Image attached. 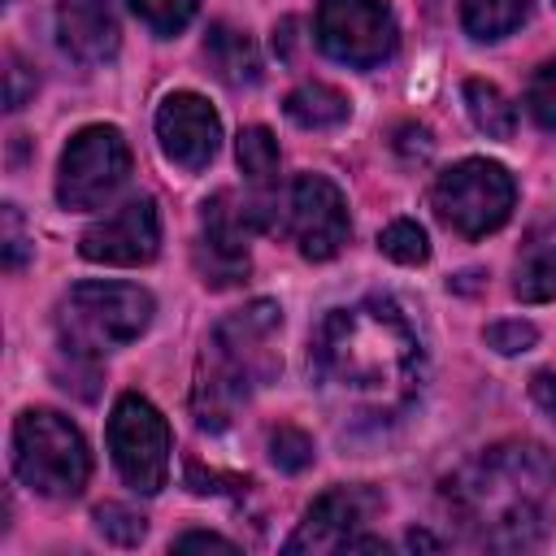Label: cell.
<instances>
[{
    "label": "cell",
    "instance_id": "1",
    "mask_svg": "<svg viewBox=\"0 0 556 556\" xmlns=\"http://www.w3.org/2000/svg\"><path fill=\"white\" fill-rule=\"evenodd\" d=\"M308 369L348 421H391L421 387V343L391 300H361L317 321Z\"/></svg>",
    "mask_w": 556,
    "mask_h": 556
},
{
    "label": "cell",
    "instance_id": "2",
    "mask_svg": "<svg viewBox=\"0 0 556 556\" xmlns=\"http://www.w3.org/2000/svg\"><path fill=\"white\" fill-rule=\"evenodd\" d=\"M556 486V469L547 465L543 447H491L473 460L447 495L465 508L469 521H482L486 547H530L543 534V495Z\"/></svg>",
    "mask_w": 556,
    "mask_h": 556
},
{
    "label": "cell",
    "instance_id": "3",
    "mask_svg": "<svg viewBox=\"0 0 556 556\" xmlns=\"http://www.w3.org/2000/svg\"><path fill=\"white\" fill-rule=\"evenodd\" d=\"M278 326H282V313L274 300H252L226 321H217L191 387V408L204 430H222L230 413L278 374V352L269 348Z\"/></svg>",
    "mask_w": 556,
    "mask_h": 556
},
{
    "label": "cell",
    "instance_id": "4",
    "mask_svg": "<svg viewBox=\"0 0 556 556\" xmlns=\"http://www.w3.org/2000/svg\"><path fill=\"white\" fill-rule=\"evenodd\" d=\"M156 300L139 282H78L65 291L56 334L70 356H104L152 326Z\"/></svg>",
    "mask_w": 556,
    "mask_h": 556
},
{
    "label": "cell",
    "instance_id": "5",
    "mask_svg": "<svg viewBox=\"0 0 556 556\" xmlns=\"http://www.w3.org/2000/svg\"><path fill=\"white\" fill-rule=\"evenodd\" d=\"M13 473L48 500L83 495L91 478V452L83 430L56 408H22L13 421Z\"/></svg>",
    "mask_w": 556,
    "mask_h": 556
},
{
    "label": "cell",
    "instance_id": "6",
    "mask_svg": "<svg viewBox=\"0 0 556 556\" xmlns=\"http://www.w3.org/2000/svg\"><path fill=\"white\" fill-rule=\"evenodd\" d=\"M430 204H434V217H439L452 235H460V239H482V235L500 230V226L513 217L517 182H513V174H508L500 161L465 156V161L447 165V169L434 178Z\"/></svg>",
    "mask_w": 556,
    "mask_h": 556
},
{
    "label": "cell",
    "instance_id": "7",
    "mask_svg": "<svg viewBox=\"0 0 556 556\" xmlns=\"http://www.w3.org/2000/svg\"><path fill=\"white\" fill-rule=\"evenodd\" d=\"M130 178V143L117 126H83L65 152H61V169H56V200L70 213H87L109 204L122 182Z\"/></svg>",
    "mask_w": 556,
    "mask_h": 556
},
{
    "label": "cell",
    "instance_id": "8",
    "mask_svg": "<svg viewBox=\"0 0 556 556\" xmlns=\"http://www.w3.org/2000/svg\"><path fill=\"white\" fill-rule=\"evenodd\" d=\"M109 452L117 473L126 478V486H135L139 495H156L169 478V421L161 417V408L139 395L126 391L117 395L113 413H109Z\"/></svg>",
    "mask_w": 556,
    "mask_h": 556
},
{
    "label": "cell",
    "instance_id": "9",
    "mask_svg": "<svg viewBox=\"0 0 556 556\" xmlns=\"http://www.w3.org/2000/svg\"><path fill=\"white\" fill-rule=\"evenodd\" d=\"M269 226L274 222L265 217V208L239 200L235 191H217L213 200H204L200 235H195V269L204 287H235L239 278H248L252 269L248 239Z\"/></svg>",
    "mask_w": 556,
    "mask_h": 556
},
{
    "label": "cell",
    "instance_id": "10",
    "mask_svg": "<svg viewBox=\"0 0 556 556\" xmlns=\"http://www.w3.org/2000/svg\"><path fill=\"white\" fill-rule=\"evenodd\" d=\"M317 43L339 65L374 70L395 52L400 26H395V13L387 0H321L317 4Z\"/></svg>",
    "mask_w": 556,
    "mask_h": 556
},
{
    "label": "cell",
    "instance_id": "11",
    "mask_svg": "<svg viewBox=\"0 0 556 556\" xmlns=\"http://www.w3.org/2000/svg\"><path fill=\"white\" fill-rule=\"evenodd\" d=\"M83 261L91 265H148L161 252V213L152 195H135L122 208L104 213L100 222H91L78 239Z\"/></svg>",
    "mask_w": 556,
    "mask_h": 556
},
{
    "label": "cell",
    "instance_id": "12",
    "mask_svg": "<svg viewBox=\"0 0 556 556\" xmlns=\"http://www.w3.org/2000/svg\"><path fill=\"white\" fill-rule=\"evenodd\" d=\"M287 226L300 243V256L308 261H330L343 252L352 222H348V200L326 174H300L291 182V204H287Z\"/></svg>",
    "mask_w": 556,
    "mask_h": 556
},
{
    "label": "cell",
    "instance_id": "13",
    "mask_svg": "<svg viewBox=\"0 0 556 556\" xmlns=\"http://www.w3.org/2000/svg\"><path fill=\"white\" fill-rule=\"evenodd\" d=\"M378 495L369 486H330L308 508L295 534L287 539V552H343L361 526L378 513Z\"/></svg>",
    "mask_w": 556,
    "mask_h": 556
},
{
    "label": "cell",
    "instance_id": "14",
    "mask_svg": "<svg viewBox=\"0 0 556 556\" xmlns=\"http://www.w3.org/2000/svg\"><path fill=\"white\" fill-rule=\"evenodd\" d=\"M156 139L161 152L182 169H204L222 143V117L195 91H169L156 109Z\"/></svg>",
    "mask_w": 556,
    "mask_h": 556
},
{
    "label": "cell",
    "instance_id": "15",
    "mask_svg": "<svg viewBox=\"0 0 556 556\" xmlns=\"http://www.w3.org/2000/svg\"><path fill=\"white\" fill-rule=\"evenodd\" d=\"M56 39L78 65H104L122 43L113 0H56Z\"/></svg>",
    "mask_w": 556,
    "mask_h": 556
},
{
    "label": "cell",
    "instance_id": "16",
    "mask_svg": "<svg viewBox=\"0 0 556 556\" xmlns=\"http://www.w3.org/2000/svg\"><path fill=\"white\" fill-rule=\"evenodd\" d=\"M204 61H208V70H213L226 87H252V83L261 78L256 43L248 39V30H235V26H226V22L208 26Z\"/></svg>",
    "mask_w": 556,
    "mask_h": 556
},
{
    "label": "cell",
    "instance_id": "17",
    "mask_svg": "<svg viewBox=\"0 0 556 556\" xmlns=\"http://www.w3.org/2000/svg\"><path fill=\"white\" fill-rule=\"evenodd\" d=\"M282 109H287V117H291L295 126H304V130H330V126H343L348 113H352L348 96H343L339 87H330V83H300L295 91H287Z\"/></svg>",
    "mask_w": 556,
    "mask_h": 556
},
{
    "label": "cell",
    "instance_id": "18",
    "mask_svg": "<svg viewBox=\"0 0 556 556\" xmlns=\"http://www.w3.org/2000/svg\"><path fill=\"white\" fill-rule=\"evenodd\" d=\"M460 96H465L469 122H473L486 139H513V130H517V109L508 104V96H504L495 83L469 78V83L460 87Z\"/></svg>",
    "mask_w": 556,
    "mask_h": 556
},
{
    "label": "cell",
    "instance_id": "19",
    "mask_svg": "<svg viewBox=\"0 0 556 556\" xmlns=\"http://www.w3.org/2000/svg\"><path fill=\"white\" fill-rule=\"evenodd\" d=\"M526 9L530 0H460V26L473 39L491 43V39L513 35L526 22Z\"/></svg>",
    "mask_w": 556,
    "mask_h": 556
},
{
    "label": "cell",
    "instance_id": "20",
    "mask_svg": "<svg viewBox=\"0 0 556 556\" xmlns=\"http://www.w3.org/2000/svg\"><path fill=\"white\" fill-rule=\"evenodd\" d=\"M513 295L521 304H543L556 300V243H539L517 261L513 274Z\"/></svg>",
    "mask_w": 556,
    "mask_h": 556
},
{
    "label": "cell",
    "instance_id": "21",
    "mask_svg": "<svg viewBox=\"0 0 556 556\" xmlns=\"http://www.w3.org/2000/svg\"><path fill=\"white\" fill-rule=\"evenodd\" d=\"M235 156H239V169L248 174L252 187H269L278 178V139L265 126H243Z\"/></svg>",
    "mask_w": 556,
    "mask_h": 556
},
{
    "label": "cell",
    "instance_id": "22",
    "mask_svg": "<svg viewBox=\"0 0 556 556\" xmlns=\"http://www.w3.org/2000/svg\"><path fill=\"white\" fill-rule=\"evenodd\" d=\"M378 248H382V256L395 261V265H421V261L430 256V239H426V230H421L417 222H408V217L391 222V226L378 235Z\"/></svg>",
    "mask_w": 556,
    "mask_h": 556
},
{
    "label": "cell",
    "instance_id": "23",
    "mask_svg": "<svg viewBox=\"0 0 556 556\" xmlns=\"http://www.w3.org/2000/svg\"><path fill=\"white\" fill-rule=\"evenodd\" d=\"M130 9L152 35H178L195 17L200 0H130Z\"/></svg>",
    "mask_w": 556,
    "mask_h": 556
},
{
    "label": "cell",
    "instance_id": "24",
    "mask_svg": "<svg viewBox=\"0 0 556 556\" xmlns=\"http://www.w3.org/2000/svg\"><path fill=\"white\" fill-rule=\"evenodd\" d=\"M269 460L287 473H300L313 465V439L300 430V426H278L269 434Z\"/></svg>",
    "mask_w": 556,
    "mask_h": 556
},
{
    "label": "cell",
    "instance_id": "25",
    "mask_svg": "<svg viewBox=\"0 0 556 556\" xmlns=\"http://www.w3.org/2000/svg\"><path fill=\"white\" fill-rule=\"evenodd\" d=\"M526 109H530V117H534L543 130H556V56L543 61V65L530 74Z\"/></svg>",
    "mask_w": 556,
    "mask_h": 556
},
{
    "label": "cell",
    "instance_id": "26",
    "mask_svg": "<svg viewBox=\"0 0 556 556\" xmlns=\"http://www.w3.org/2000/svg\"><path fill=\"white\" fill-rule=\"evenodd\" d=\"M96 526H100V534L104 539H113V543H122V547H130V543H139L143 539V517L139 513H130V508H122V504H100L96 508Z\"/></svg>",
    "mask_w": 556,
    "mask_h": 556
},
{
    "label": "cell",
    "instance_id": "27",
    "mask_svg": "<svg viewBox=\"0 0 556 556\" xmlns=\"http://www.w3.org/2000/svg\"><path fill=\"white\" fill-rule=\"evenodd\" d=\"M486 343L500 356H517V352H530L539 343V330L530 321H491L486 326Z\"/></svg>",
    "mask_w": 556,
    "mask_h": 556
},
{
    "label": "cell",
    "instance_id": "28",
    "mask_svg": "<svg viewBox=\"0 0 556 556\" xmlns=\"http://www.w3.org/2000/svg\"><path fill=\"white\" fill-rule=\"evenodd\" d=\"M0 226H4V269H22L26 256H30V239H26V226H22V213L17 204H4L0 208Z\"/></svg>",
    "mask_w": 556,
    "mask_h": 556
},
{
    "label": "cell",
    "instance_id": "29",
    "mask_svg": "<svg viewBox=\"0 0 556 556\" xmlns=\"http://www.w3.org/2000/svg\"><path fill=\"white\" fill-rule=\"evenodd\" d=\"M4 65H9V70H4V109H9V113H17V109L35 96V70H30L17 52H9V56H4Z\"/></svg>",
    "mask_w": 556,
    "mask_h": 556
},
{
    "label": "cell",
    "instance_id": "30",
    "mask_svg": "<svg viewBox=\"0 0 556 556\" xmlns=\"http://www.w3.org/2000/svg\"><path fill=\"white\" fill-rule=\"evenodd\" d=\"M191 547H204V552H239L230 539H222L213 530H187V534L174 539V552H191Z\"/></svg>",
    "mask_w": 556,
    "mask_h": 556
},
{
    "label": "cell",
    "instance_id": "31",
    "mask_svg": "<svg viewBox=\"0 0 556 556\" xmlns=\"http://www.w3.org/2000/svg\"><path fill=\"white\" fill-rule=\"evenodd\" d=\"M530 400L556 421V374H547V369L534 374V378H530Z\"/></svg>",
    "mask_w": 556,
    "mask_h": 556
}]
</instances>
